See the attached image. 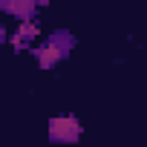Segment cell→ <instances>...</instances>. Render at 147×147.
<instances>
[{
  "label": "cell",
  "mask_w": 147,
  "mask_h": 147,
  "mask_svg": "<svg viewBox=\"0 0 147 147\" xmlns=\"http://www.w3.org/2000/svg\"><path fill=\"white\" fill-rule=\"evenodd\" d=\"M0 9L9 12V15H18V18H23V23H29V18L35 12V3H32V0H23V3H20V0H3Z\"/></svg>",
  "instance_id": "cell-3"
},
{
  "label": "cell",
  "mask_w": 147,
  "mask_h": 147,
  "mask_svg": "<svg viewBox=\"0 0 147 147\" xmlns=\"http://www.w3.org/2000/svg\"><path fill=\"white\" fill-rule=\"evenodd\" d=\"M35 35H38V26H35L32 20H29V23H20L18 35L12 38V46H15V49H20V46H26V43H29V40L35 38Z\"/></svg>",
  "instance_id": "cell-4"
},
{
  "label": "cell",
  "mask_w": 147,
  "mask_h": 147,
  "mask_svg": "<svg viewBox=\"0 0 147 147\" xmlns=\"http://www.w3.org/2000/svg\"><path fill=\"white\" fill-rule=\"evenodd\" d=\"M72 43H75V38H72L69 32H63V29H58V32L49 35L46 46H38V49H35V58H38V63H40L43 69H49L52 63H58V61L72 49Z\"/></svg>",
  "instance_id": "cell-1"
},
{
  "label": "cell",
  "mask_w": 147,
  "mask_h": 147,
  "mask_svg": "<svg viewBox=\"0 0 147 147\" xmlns=\"http://www.w3.org/2000/svg\"><path fill=\"white\" fill-rule=\"evenodd\" d=\"M49 138L58 144H72L81 138V121L75 115H55L49 121Z\"/></svg>",
  "instance_id": "cell-2"
}]
</instances>
